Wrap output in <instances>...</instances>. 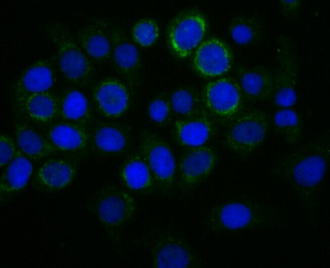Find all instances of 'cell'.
<instances>
[{
  "label": "cell",
  "instance_id": "cell-1",
  "mask_svg": "<svg viewBox=\"0 0 330 268\" xmlns=\"http://www.w3.org/2000/svg\"><path fill=\"white\" fill-rule=\"evenodd\" d=\"M330 145L321 139L302 145L279 158L274 174L290 187L310 222L316 223L319 192L328 167Z\"/></svg>",
  "mask_w": 330,
  "mask_h": 268
},
{
  "label": "cell",
  "instance_id": "cell-2",
  "mask_svg": "<svg viewBox=\"0 0 330 268\" xmlns=\"http://www.w3.org/2000/svg\"><path fill=\"white\" fill-rule=\"evenodd\" d=\"M282 212L272 205L247 199H233L212 207L202 220L213 233H230L270 228L284 220Z\"/></svg>",
  "mask_w": 330,
  "mask_h": 268
},
{
  "label": "cell",
  "instance_id": "cell-3",
  "mask_svg": "<svg viewBox=\"0 0 330 268\" xmlns=\"http://www.w3.org/2000/svg\"><path fill=\"white\" fill-rule=\"evenodd\" d=\"M44 30L55 47L58 65L64 78L79 87L89 85L95 76L94 66L70 32L58 22L48 24Z\"/></svg>",
  "mask_w": 330,
  "mask_h": 268
},
{
  "label": "cell",
  "instance_id": "cell-4",
  "mask_svg": "<svg viewBox=\"0 0 330 268\" xmlns=\"http://www.w3.org/2000/svg\"><path fill=\"white\" fill-rule=\"evenodd\" d=\"M88 207L111 239H116L137 210L134 197L127 191L109 185L97 191Z\"/></svg>",
  "mask_w": 330,
  "mask_h": 268
},
{
  "label": "cell",
  "instance_id": "cell-5",
  "mask_svg": "<svg viewBox=\"0 0 330 268\" xmlns=\"http://www.w3.org/2000/svg\"><path fill=\"white\" fill-rule=\"evenodd\" d=\"M138 152L152 172L157 190L171 195L176 181L177 163L169 143L158 133L144 129L140 133Z\"/></svg>",
  "mask_w": 330,
  "mask_h": 268
},
{
  "label": "cell",
  "instance_id": "cell-6",
  "mask_svg": "<svg viewBox=\"0 0 330 268\" xmlns=\"http://www.w3.org/2000/svg\"><path fill=\"white\" fill-rule=\"evenodd\" d=\"M269 127L265 111L254 109L241 113L227 125L224 144L238 157L247 158L264 141Z\"/></svg>",
  "mask_w": 330,
  "mask_h": 268
},
{
  "label": "cell",
  "instance_id": "cell-7",
  "mask_svg": "<svg viewBox=\"0 0 330 268\" xmlns=\"http://www.w3.org/2000/svg\"><path fill=\"white\" fill-rule=\"evenodd\" d=\"M201 96L206 112L221 125H228L241 113L244 98L234 78L225 77L209 82Z\"/></svg>",
  "mask_w": 330,
  "mask_h": 268
},
{
  "label": "cell",
  "instance_id": "cell-8",
  "mask_svg": "<svg viewBox=\"0 0 330 268\" xmlns=\"http://www.w3.org/2000/svg\"><path fill=\"white\" fill-rule=\"evenodd\" d=\"M208 30L204 15L193 9L182 11L170 22L167 31V41L171 53L177 58L189 56L199 46Z\"/></svg>",
  "mask_w": 330,
  "mask_h": 268
},
{
  "label": "cell",
  "instance_id": "cell-9",
  "mask_svg": "<svg viewBox=\"0 0 330 268\" xmlns=\"http://www.w3.org/2000/svg\"><path fill=\"white\" fill-rule=\"evenodd\" d=\"M105 31L111 43V59L117 72L133 93L140 84L141 58L136 46L117 25L105 19L95 20Z\"/></svg>",
  "mask_w": 330,
  "mask_h": 268
},
{
  "label": "cell",
  "instance_id": "cell-10",
  "mask_svg": "<svg viewBox=\"0 0 330 268\" xmlns=\"http://www.w3.org/2000/svg\"><path fill=\"white\" fill-rule=\"evenodd\" d=\"M276 50L277 69L274 76L272 99L277 106L290 108L297 100L299 75L297 56L293 43L286 36L278 37Z\"/></svg>",
  "mask_w": 330,
  "mask_h": 268
},
{
  "label": "cell",
  "instance_id": "cell-11",
  "mask_svg": "<svg viewBox=\"0 0 330 268\" xmlns=\"http://www.w3.org/2000/svg\"><path fill=\"white\" fill-rule=\"evenodd\" d=\"M217 161L218 154L211 146L186 149L177 164L179 188L184 192L194 190L211 174Z\"/></svg>",
  "mask_w": 330,
  "mask_h": 268
},
{
  "label": "cell",
  "instance_id": "cell-12",
  "mask_svg": "<svg viewBox=\"0 0 330 268\" xmlns=\"http://www.w3.org/2000/svg\"><path fill=\"white\" fill-rule=\"evenodd\" d=\"M151 265L155 268H191L201 266L199 258L190 245L182 237L164 233L152 243Z\"/></svg>",
  "mask_w": 330,
  "mask_h": 268
},
{
  "label": "cell",
  "instance_id": "cell-13",
  "mask_svg": "<svg viewBox=\"0 0 330 268\" xmlns=\"http://www.w3.org/2000/svg\"><path fill=\"white\" fill-rule=\"evenodd\" d=\"M132 93L123 80L109 76L100 80L94 86L91 98L99 114L108 119H116L128 111Z\"/></svg>",
  "mask_w": 330,
  "mask_h": 268
},
{
  "label": "cell",
  "instance_id": "cell-14",
  "mask_svg": "<svg viewBox=\"0 0 330 268\" xmlns=\"http://www.w3.org/2000/svg\"><path fill=\"white\" fill-rule=\"evenodd\" d=\"M88 128L90 148L100 155H121L128 152L132 146V130L127 124L98 121Z\"/></svg>",
  "mask_w": 330,
  "mask_h": 268
},
{
  "label": "cell",
  "instance_id": "cell-15",
  "mask_svg": "<svg viewBox=\"0 0 330 268\" xmlns=\"http://www.w3.org/2000/svg\"><path fill=\"white\" fill-rule=\"evenodd\" d=\"M81 159L68 155L46 160L35 174L33 187L42 193H48L69 186L77 173Z\"/></svg>",
  "mask_w": 330,
  "mask_h": 268
},
{
  "label": "cell",
  "instance_id": "cell-16",
  "mask_svg": "<svg viewBox=\"0 0 330 268\" xmlns=\"http://www.w3.org/2000/svg\"><path fill=\"white\" fill-rule=\"evenodd\" d=\"M56 72L48 59H41L27 67L17 79L12 91L16 109L26 99L34 94L50 91L56 81Z\"/></svg>",
  "mask_w": 330,
  "mask_h": 268
},
{
  "label": "cell",
  "instance_id": "cell-17",
  "mask_svg": "<svg viewBox=\"0 0 330 268\" xmlns=\"http://www.w3.org/2000/svg\"><path fill=\"white\" fill-rule=\"evenodd\" d=\"M192 62L194 69L200 75L205 77H217L230 69L233 55L225 42L216 37H211L199 45Z\"/></svg>",
  "mask_w": 330,
  "mask_h": 268
},
{
  "label": "cell",
  "instance_id": "cell-18",
  "mask_svg": "<svg viewBox=\"0 0 330 268\" xmlns=\"http://www.w3.org/2000/svg\"><path fill=\"white\" fill-rule=\"evenodd\" d=\"M45 135L57 152L82 158L90 149L89 128L78 124L54 122Z\"/></svg>",
  "mask_w": 330,
  "mask_h": 268
},
{
  "label": "cell",
  "instance_id": "cell-19",
  "mask_svg": "<svg viewBox=\"0 0 330 268\" xmlns=\"http://www.w3.org/2000/svg\"><path fill=\"white\" fill-rule=\"evenodd\" d=\"M214 121L207 112L173 123L172 136L178 145L185 149L204 146L215 134Z\"/></svg>",
  "mask_w": 330,
  "mask_h": 268
},
{
  "label": "cell",
  "instance_id": "cell-20",
  "mask_svg": "<svg viewBox=\"0 0 330 268\" xmlns=\"http://www.w3.org/2000/svg\"><path fill=\"white\" fill-rule=\"evenodd\" d=\"M119 177L123 186L130 192L147 194L157 190L152 172L138 151L130 154L123 161Z\"/></svg>",
  "mask_w": 330,
  "mask_h": 268
},
{
  "label": "cell",
  "instance_id": "cell-21",
  "mask_svg": "<svg viewBox=\"0 0 330 268\" xmlns=\"http://www.w3.org/2000/svg\"><path fill=\"white\" fill-rule=\"evenodd\" d=\"M237 76L243 98L252 102L272 98L274 76L269 70L262 66L242 67L238 69Z\"/></svg>",
  "mask_w": 330,
  "mask_h": 268
},
{
  "label": "cell",
  "instance_id": "cell-22",
  "mask_svg": "<svg viewBox=\"0 0 330 268\" xmlns=\"http://www.w3.org/2000/svg\"><path fill=\"white\" fill-rule=\"evenodd\" d=\"M15 110L36 123L51 124L59 117L60 97L51 91L34 94L26 99Z\"/></svg>",
  "mask_w": 330,
  "mask_h": 268
},
{
  "label": "cell",
  "instance_id": "cell-23",
  "mask_svg": "<svg viewBox=\"0 0 330 268\" xmlns=\"http://www.w3.org/2000/svg\"><path fill=\"white\" fill-rule=\"evenodd\" d=\"M33 171L32 161L19 150L15 158L4 167L0 178V200L5 201L22 191Z\"/></svg>",
  "mask_w": 330,
  "mask_h": 268
},
{
  "label": "cell",
  "instance_id": "cell-24",
  "mask_svg": "<svg viewBox=\"0 0 330 268\" xmlns=\"http://www.w3.org/2000/svg\"><path fill=\"white\" fill-rule=\"evenodd\" d=\"M14 131L19 150L31 161H40L57 152L45 135L25 122H16Z\"/></svg>",
  "mask_w": 330,
  "mask_h": 268
},
{
  "label": "cell",
  "instance_id": "cell-25",
  "mask_svg": "<svg viewBox=\"0 0 330 268\" xmlns=\"http://www.w3.org/2000/svg\"><path fill=\"white\" fill-rule=\"evenodd\" d=\"M76 40L89 59L99 63H105L110 59V39L95 20L78 30Z\"/></svg>",
  "mask_w": 330,
  "mask_h": 268
},
{
  "label": "cell",
  "instance_id": "cell-26",
  "mask_svg": "<svg viewBox=\"0 0 330 268\" xmlns=\"http://www.w3.org/2000/svg\"><path fill=\"white\" fill-rule=\"evenodd\" d=\"M59 117L63 121L89 127L92 124L93 115L85 95L75 88L65 90L60 97Z\"/></svg>",
  "mask_w": 330,
  "mask_h": 268
},
{
  "label": "cell",
  "instance_id": "cell-27",
  "mask_svg": "<svg viewBox=\"0 0 330 268\" xmlns=\"http://www.w3.org/2000/svg\"><path fill=\"white\" fill-rule=\"evenodd\" d=\"M173 113L178 118L192 117L206 112L201 94L191 86H181L174 90L170 96Z\"/></svg>",
  "mask_w": 330,
  "mask_h": 268
},
{
  "label": "cell",
  "instance_id": "cell-28",
  "mask_svg": "<svg viewBox=\"0 0 330 268\" xmlns=\"http://www.w3.org/2000/svg\"><path fill=\"white\" fill-rule=\"evenodd\" d=\"M273 126L276 132L288 144L298 143L302 135V123L298 113L290 108L277 110L272 118Z\"/></svg>",
  "mask_w": 330,
  "mask_h": 268
},
{
  "label": "cell",
  "instance_id": "cell-29",
  "mask_svg": "<svg viewBox=\"0 0 330 268\" xmlns=\"http://www.w3.org/2000/svg\"><path fill=\"white\" fill-rule=\"evenodd\" d=\"M231 38L237 44L250 46L258 42L262 35L260 21L255 17L239 15L234 17L229 26Z\"/></svg>",
  "mask_w": 330,
  "mask_h": 268
},
{
  "label": "cell",
  "instance_id": "cell-30",
  "mask_svg": "<svg viewBox=\"0 0 330 268\" xmlns=\"http://www.w3.org/2000/svg\"><path fill=\"white\" fill-rule=\"evenodd\" d=\"M150 119L159 127L167 126L171 121L173 115L170 96L161 93L155 96L147 108Z\"/></svg>",
  "mask_w": 330,
  "mask_h": 268
},
{
  "label": "cell",
  "instance_id": "cell-31",
  "mask_svg": "<svg viewBox=\"0 0 330 268\" xmlns=\"http://www.w3.org/2000/svg\"><path fill=\"white\" fill-rule=\"evenodd\" d=\"M133 40L143 47L152 46L159 35V26L154 20L143 18L138 20L132 28Z\"/></svg>",
  "mask_w": 330,
  "mask_h": 268
},
{
  "label": "cell",
  "instance_id": "cell-32",
  "mask_svg": "<svg viewBox=\"0 0 330 268\" xmlns=\"http://www.w3.org/2000/svg\"><path fill=\"white\" fill-rule=\"evenodd\" d=\"M19 149L16 142L10 136L2 133L0 136V166L4 168L16 156Z\"/></svg>",
  "mask_w": 330,
  "mask_h": 268
},
{
  "label": "cell",
  "instance_id": "cell-33",
  "mask_svg": "<svg viewBox=\"0 0 330 268\" xmlns=\"http://www.w3.org/2000/svg\"><path fill=\"white\" fill-rule=\"evenodd\" d=\"M282 15L287 19H293L299 13L301 1L299 0H280L279 2Z\"/></svg>",
  "mask_w": 330,
  "mask_h": 268
}]
</instances>
